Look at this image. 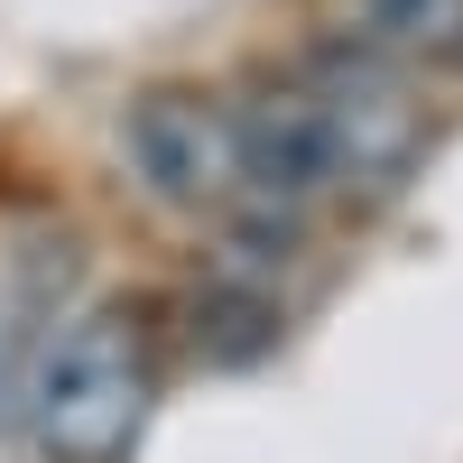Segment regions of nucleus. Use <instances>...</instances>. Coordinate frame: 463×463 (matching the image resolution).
I'll list each match as a JSON object with an SVG mask.
<instances>
[{
	"label": "nucleus",
	"instance_id": "nucleus-4",
	"mask_svg": "<svg viewBox=\"0 0 463 463\" xmlns=\"http://www.w3.org/2000/svg\"><path fill=\"white\" fill-rule=\"evenodd\" d=\"M362 37L380 56L463 65V0H362Z\"/></svg>",
	"mask_w": 463,
	"mask_h": 463
},
{
	"label": "nucleus",
	"instance_id": "nucleus-1",
	"mask_svg": "<svg viewBox=\"0 0 463 463\" xmlns=\"http://www.w3.org/2000/svg\"><path fill=\"white\" fill-rule=\"evenodd\" d=\"M28 399V436L47 445L56 463H121L139 417H148V353L139 325L121 306H93V316H65L37 362L19 371Z\"/></svg>",
	"mask_w": 463,
	"mask_h": 463
},
{
	"label": "nucleus",
	"instance_id": "nucleus-2",
	"mask_svg": "<svg viewBox=\"0 0 463 463\" xmlns=\"http://www.w3.org/2000/svg\"><path fill=\"white\" fill-rule=\"evenodd\" d=\"M306 111H316V139H325V167L334 185H390L417 158V93L408 74L380 56V47H325L316 65L297 74Z\"/></svg>",
	"mask_w": 463,
	"mask_h": 463
},
{
	"label": "nucleus",
	"instance_id": "nucleus-5",
	"mask_svg": "<svg viewBox=\"0 0 463 463\" xmlns=\"http://www.w3.org/2000/svg\"><path fill=\"white\" fill-rule=\"evenodd\" d=\"M19 390V343H10V316H0V399Z\"/></svg>",
	"mask_w": 463,
	"mask_h": 463
},
{
	"label": "nucleus",
	"instance_id": "nucleus-3",
	"mask_svg": "<svg viewBox=\"0 0 463 463\" xmlns=\"http://www.w3.org/2000/svg\"><path fill=\"white\" fill-rule=\"evenodd\" d=\"M121 148L139 185L176 213H222L241 204V148H232V102L195 93V84H148L121 121Z\"/></svg>",
	"mask_w": 463,
	"mask_h": 463
}]
</instances>
